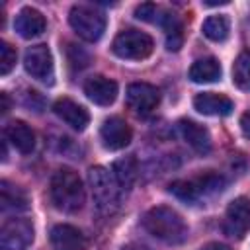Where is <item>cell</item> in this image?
<instances>
[{
	"label": "cell",
	"instance_id": "22",
	"mask_svg": "<svg viewBox=\"0 0 250 250\" xmlns=\"http://www.w3.org/2000/svg\"><path fill=\"white\" fill-rule=\"evenodd\" d=\"M0 201H2V211H23L27 209V195L21 188L12 186L10 182L2 180L0 184Z\"/></svg>",
	"mask_w": 250,
	"mask_h": 250
},
{
	"label": "cell",
	"instance_id": "5",
	"mask_svg": "<svg viewBox=\"0 0 250 250\" xmlns=\"http://www.w3.org/2000/svg\"><path fill=\"white\" fill-rule=\"evenodd\" d=\"M68 23L78 33V37H82L84 41H90V43L98 41L105 31L104 12H100L92 6H86V4H76L70 8Z\"/></svg>",
	"mask_w": 250,
	"mask_h": 250
},
{
	"label": "cell",
	"instance_id": "3",
	"mask_svg": "<svg viewBox=\"0 0 250 250\" xmlns=\"http://www.w3.org/2000/svg\"><path fill=\"white\" fill-rule=\"evenodd\" d=\"M88 184L92 189V199H94L96 209L104 215L115 213L119 207L121 188L113 172H107L104 166H92L88 170Z\"/></svg>",
	"mask_w": 250,
	"mask_h": 250
},
{
	"label": "cell",
	"instance_id": "6",
	"mask_svg": "<svg viewBox=\"0 0 250 250\" xmlns=\"http://www.w3.org/2000/svg\"><path fill=\"white\" fill-rule=\"evenodd\" d=\"M152 49H154L152 37L139 29H125L117 33V37L111 43V51L119 59H127V61H143L152 53Z\"/></svg>",
	"mask_w": 250,
	"mask_h": 250
},
{
	"label": "cell",
	"instance_id": "24",
	"mask_svg": "<svg viewBox=\"0 0 250 250\" xmlns=\"http://www.w3.org/2000/svg\"><path fill=\"white\" fill-rule=\"evenodd\" d=\"M232 82L240 90H250V53H240L232 64Z\"/></svg>",
	"mask_w": 250,
	"mask_h": 250
},
{
	"label": "cell",
	"instance_id": "7",
	"mask_svg": "<svg viewBox=\"0 0 250 250\" xmlns=\"http://www.w3.org/2000/svg\"><path fill=\"white\" fill-rule=\"evenodd\" d=\"M33 242V225L27 219H8L0 229L2 250H25Z\"/></svg>",
	"mask_w": 250,
	"mask_h": 250
},
{
	"label": "cell",
	"instance_id": "10",
	"mask_svg": "<svg viewBox=\"0 0 250 250\" xmlns=\"http://www.w3.org/2000/svg\"><path fill=\"white\" fill-rule=\"evenodd\" d=\"M223 229L232 238H242L248 232V229H250V199L236 197L229 203Z\"/></svg>",
	"mask_w": 250,
	"mask_h": 250
},
{
	"label": "cell",
	"instance_id": "26",
	"mask_svg": "<svg viewBox=\"0 0 250 250\" xmlns=\"http://www.w3.org/2000/svg\"><path fill=\"white\" fill-rule=\"evenodd\" d=\"M156 12H158L156 4L145 2V4H141V6L135 8V18H139V20H143V21H152L154 16H156Z\"/></svg>",
	"mask_w": 250,
	"mask_h": 250
},
{
	"label": "cell",
	"instance_id": "9",
	"mask_svg": "<svg viewBox=\"0 0 250 250\" xmlns=\"http://www.w3.org/2000/svg\"><path fill=\"white\" fill-rule=\"evenodd\" d=\"M23 66L31 78L43 82V84H53L55 72H53V57L47 45H33L25 51L23 55Z\"/></svg>",
	"mask_w": 250,
	"mask_h": 250
},
{
	"label": "cell",
	"instance_id": "20",
	"mask_svg": "<svg viewBox=\"0 0 250 250\" xmlns=\"http://www.w3.org/2000/svg\"><path fill=\"white\" fill-rule=\"evenodd\" d=\"M162 27L166 35V49L168 51H178L184 43V23L178 14L166 12L162 16Z\"/></svg>",
	"mask_w": 250,
	"mask_h": 250
},
{
	"label": "cell",
	"instance_id": "8",
	"mask_svg": "<svg viewBox=\"0 0 250 250\" xmlns=\"http://www.w3.org/2000/svg\"><path fill=\"white\" fill-rule=\"evenodd\" d=\"M125 102L133 113L145 117L156 109V105L160 102V92L156 86H152L148 82H133L127 86Z\"/></svg>",
	"mask_w": 250,
	"mask_h": 250
},
{
	"label": "cell",
	"instance_id": "18",
	"mask_svg": "<svg viewBox=\"0 0 250 250\" xmlns=\"http://www.w3.org/2000/svg\"><path fill=\"white\" fill-rule=\"evenodd\" d=\"M178 129H180L184 141H186L195 152L207 154V152L211 150V137H209V131H207L203 125H199V123H195V121H191V119H182V121L178 123Z\"/></svg>",
	"mask_w": 250,
	"mask_h": 250
},
{
	"label": "cell",
	"instance_id": "15",
	"mask_svg": "<svg viewBox=\"0 0 250 250\" xmlns=\"http://www.w3.org/2000/svg\"><path fill=\"white\" fill-rule=\"evenodd\" d=\"M4 137L21 154H29L35 148V133H33V129L25 121H20V119L10 121L4 127Z\"/></svg>",
	"mask_w": 250,
	"mask_h": 250
},
{
	"label": "cell",
	"instance_id": "30",
	"mask_svg": "<svg viewBox=\"0 0 250 250\" xmlns=\"http://www.w3.org/2000/svg\"><path fill=\"white\" fill-rule=\"evenodd\" d=\"M123 250H148V248H143V246H129V248H123Z\"/></svg>",
	"mask_w": 250,
	"mask_h": 250
},
{
	"label": "cell",
	"instance_id": "14",
	"mask_svg": "<svg viewBox=\"0 0 250 250\" xmlns=\"http://www.w3.org/2000/svg\"><path fill=\"white\" fill-rule=\"evenodd\" d=\"M193 107L203 115H229L234 109L230 98L217 92H201L193 98Z\"/></svg>",
	"mask_w": 250,
	"mask_h": 250
},
{
	"label": "cell",
	"instance_id": "12",
	"mask_svg": "<svg viewBox=\"0 0 250 250\" xmlns=\"http://www.w3.org/2000/svg\"><path fill=\"white\" fill-rule=\"evenodd\" d=\"M53 111L57 113V117H61L66 125H70L76 131H84L86 125L90 123V113L86 107H82L80 104H76L70 98H59L53 104Z\"/></svg>",
	"mask_w": 250,
	"mask_h": 250
},
{
	"label": "cell",
	"instance_id": "11",
	"mask_svg": "<svg viewBox=\"0 0 250 250\" xmlns=\"http://www.w3.org/2000/svg\"><path fill=\"white\" fill-rule=\"evenodd\" d=\"M100 137H102V143H104L105 148H109V150H121V148H125L131 143L133 131H131V127L127 125L125 119L113 115V117H107L102 123Z\"/></svg>",
	"mask_w": 250,
	"mask_h": 250
},
{
	"label": "cell",
	"instance_id": "17",
	"mask_svg": "<svg viewBox=\"0 0 250 250\" xmlns=\"http://www.w3.org/2000/svg\"><path fill=\"white\" fill-rule=\"evenodd\" d=\"M45 25H47V21H45L43 14L39 10H35V8H29V6L21 8L20 14L16 16V21H14L16 31L23 39H31V37L41 35L45 31Z\"/></svg>",
	"mask_w": 250,
	"mask_h": 250
},
{
	"label": "cell",
	"instance_id": "19",
	"mask_svg": "<svg viewBox=\"0 0 250 250\" xmlns=\"http://www.w3.org/2000/svg\"><path fill=\"white\" fill-rule=\"evenodd\" d=\"M221 76V64L217 59L207 57V59H197L189 66V78L191 82L205 84V82H215Z\"/></svg>",
	"mask_w": 250,
	"mask_h": 250
},
{
	"label": "cell",
	"instance_id": "25",
	"mask_svg": "<svg viewBox=\"0 0 250 250\" xmlns=\"http://www.w3.org/2000/svg\"><path fill=\"white\" fill-rule=\"evenodd\" d=\"M16 59H18L16 49H14L10 43L2 41V43H0V74H2V76L10 74V70L16 66Z\"/></svg>",
	"mask_w": 250,
	"mask_h": 250
},
{
	"label": "cell",
	"instance_id": "28",
	"mask_svg": "<svg viewBox=\"0 0 250 250\" xmlns=\"http://www.w3.org/2000/svg\"><path fill=\"white\" fill-rule=\"evenodd\" d=\"M0 102H2V107H0V109H2V115H6V113L10 111V105H12V104H10V98H8L6 92L0 94Z\"/></svg>",
	"mask_w": 250,
	"mask_h": 250
},
{
	"label": "cell",
	"instance_id": "23",
	"mask_svg": "<svg viewBox=\"0 0 250 250\" xmlns=\"http://www.w3.org/2000/svg\"><path fill=\"white\" fill-rule=\"evenodd\" d=\"M203 35L211 41H225L229 37V31H230V21L227 16H211L203 21Z\"/></svg>",
	"mask_w": 250,
	"mask_h": 250
},
{
	"label": "cell",
	"instance_id": "2",
	"mask_svg": "<svg viewBox=\"0 0 250 250\" xmlns=\"http://www.w3.org/2000/svg\"><path fill=\"white\" fill-rule=\"evenodd\" d=\"M51 201L64 213H76L84 205V186L70 168H61L51 178Z\"/></svg>",
	"mask_w": 250,
	"mask_h": 250
},
{
	"label": "cell",
	"instance_id": "27",
	"mask_svg": "<svg viewBox=\"0 0 250 250\" xmlns=\"http://www.w3.org/2000/svg\"><path fill=\"white\" fill-rule=\"evenodd\" d=\"M240 131L246 139H250V109L246 113H242V117H240Z\"/></svg>",
	"mask_w": 250,
	"mask_h": 250
},
{
	"label": "cell",
	"instance_id": "29",
	"mask_svg": "<svg viewBox=\"0 0 250 250\" xmlns=\"http://www.w3.org/2000/svg\"><path fill=\"white\" fill-rule=\"evenodd\" d=\"M201 250H230V248L225 246V244H221V242H209V244H205Z\"/></svg>",
	"mask_w": 250,
	"mask_h": 250
},
{
	"label": "cell",
	"instance_id": "4",
	"mask_svg": "<svg viewBox=\"0 0 250 250\" xmlns=\"http://www.w3.org/2000/svg\"><path fill=\"white\" fill-rule=\"evenodd\" d=\"M225 184L227 182H225V178L219 172L207 170V172H201V174L191 176L188 180H176V182H172L170 184V191L178 199H182V201L195 203L201 197L219 193L225 188Z\"/></svg>",
	"mask_w": 250,
	"mask_h": 250
},
{
	"label": "cell",
	"instance_id": "21",
	"mask_svg": "<svg viewBox=\"0 0 250 250\" xmlns=\"http://www.w3.org/2000/svg\"><path fill=\"white\" fill-rule=\"evenodd\" d=\"M113 176L121 189H131L139 176V164L135 156H125L113 162Z\"/></svg>",
	"mask_w": 250,
	"mask_h": 250
},
{
	"label": "cell",
	"instance_id": "16",
	"mask_svg": "<svg viewBox=\"0 0 250 250\" xmlns=\"http://www.w3.org/2000/svg\"><path fill=\"white\" fill-rule=\"evenodd\" d=\"M51 244L55 250H86V236L72 225H57L51 229Z\"/></svg>",
	"mask_w": 250,
	"mask_h": 250
},
{
	"label": "cell",
	"instance_id": "1",
	"mask_svg": "<svg viewBox=\"0 0 250 250\" xmlns=\"http://www.w3.org/2000/svg\"><path fill=\"white\" fill-rule=\"evenodd\" d=\"M143 227L158 240L166 244H182L188 238V227L180 213L172 207L158 205L146 211L143 217Z\"/></svg>",
	"mask_w": 250,
	"mask_h": 250
},
{
	"label": "cell",
	"instance_id": "13",
	"mask_svg": "<svg viewBox=\"0 0 250 250\" xmlns=\"http://www.w3.org/2000/svg\"><path fill=\"white\" fill-rule=\"evenodd\" d=\"M84 94L98 105H111L117 98V82L105 76H92L84 82Z\"/></svg>",
	"mask_w": 250,
	"mask_h": 250
}]
</instances>
